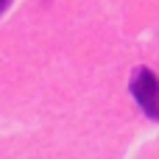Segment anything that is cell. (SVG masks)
Here are the masks:
<instances>
[{
	"label": "cell",
	"instance_id": "cell-1",
	"mask_svg": "<svg viewBox=\"0 0 159 159\" xmlns=\"http://www.w3.org/2000/svg\"><path fill=\"white\" fill-rule=\"evenodd\" d=\"M129 89H131L137 106L143 109V115L148 120L159 123V78H157V73L151 67H137L131 73Z\"/></svg>",
	"mask_w": 159,
	"mask_h": 159
},
{
	"label": "cell",
	"instance_id": "cell-2",
	"mask_svg": "<svg viewBox=\"0 0 159 159\" xmlns=\"http://www.w3.org/2000/svg\"><path fill=\"white\" fill-rule=\"evenodd\" d=\"M8 6H11V0H0V14H3V11L8 8Z\"/></svg>",
	"mask_w": 159,
	"mask_h": 159
}]
</instances>
